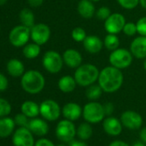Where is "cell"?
<instances>
[{
  "mask_svg": "<svg viewBox=\"0 0 146 146\" xmlns=\"http://www.w3.org/2000/svg\"><path fill=\"white\" fill-rule=\"evenodd\" d=\"M99 74L100 70L97 66L93 64L86 63L82 64L76 69L74 72V78L78 85L81 87H88L98 81Z\"/></svg>",
  "mask_w": 146,
  "mask_h": 146,
  "instance_id": "3",
  "label": "cell"
},
{
  "mask_svg": "<svg viewBox=\"0 0 146 146\" xmlns=\"http://www.w3.org/2000/svg\"><path fill=\"white\" fill-rule=\"evenodd\" d=\"M106 113L103 105L96 101H90L83 108V117L86 122L97 124L105 119Z\"/></svg>",
  "mask_w": 146,
  "mask_h": 146,
  "instance_id": "4",
  "label": "cell"
},
{
  "mask_svg": "<svg viewBox=\"0 0 146 146\" xmlns=\"http://www.w3.org/2000/svg\"><path fill=\"white\" fill-rule=\"evenodd\" d=\"M77 10L80 17L84 19L92 18L96 12L94 2L90 0H80L78 4Z\"/></svg>",
  "mask_w": 146,
  "mask_h": 146,
  "instance_id": "20",
  "label": "cell"
},
{
  "mask_svg": "<svg viewBox=\"0 0 146 146\" xmlns=\"http://www.w3.org/2000/svg\"><path fill=\"white\" fill-rule=\"evenodd\" d=\"M102 89L99 84H91L87 87L86 90V96L90 101H96L102 95Z\"/></svg>",
  "mask_w": 146,
  "mask_h": 146,
  "instance_id": "29",
  "label": "cell"
},
{
  "mask_svg": "<svg viewBox=\"0 0 146 146\" xmlns=\"http://www.w3.org/2000/svg\"><path fill=\"white\" fill-rule=\"evenodd\" d=\"M35 146H55L54 143L47 138H40L36 141Z\"/></svg>",
  "mask_w": 146,
  "mask_h": 146,
  "instance_id": "38",
  "label": "cell"
},
{
  "mask_svg": "<svg viewBox=\"0 0 146 146\" xmlns=\"http://www.w3.org/2000/svg\"><path fill=\"white\" fill-rule=\"evenodd\" d=\"M43 2H44V0H28L29 6L33 8H37L43 4Z\"/></svg>",
  "mask_w": 146,
  "mask_h": 146,
  "instance_id": "40",
  "label": "cell"
},
{
  "mask_svg": "<svg viewBox=\"0 0 146 146\" xmlns=\"http://www.w3.org/2000/svg\"><path fill=\"white\" fill-rule=\"evenodd\" d=\"M137 34L142 36H146V17H143L136 23Z\"/></svg>",
  "mask_w": 146,
  "mask_h": 146,
  "instance_id": "36",
  "label": "cell"
},
{
  "mask_svg": "<svg viewBox=\"0 0 146 146\" xmlns=\"http://www.w3.org/2000/svg\"><path fill=\"white\" fill-rule=\"evenodd\" d=\"M46 80L44 76L38 70H29L22 76L21 85L23 90L31 95L41 92L45 87Z\"/></svg>",
  "mask_w": 146,
  "mask_h": 146,
  "instance_id": "2",
  "label": "cell"
},
{
  "mask_svg": "<svg viewBox=\"0 0 146 146\" xmlns=\"http://www.w3.org/2000/svg\"><path fill=\"white\" fill-rule=\"evenodd\" d=\"M55 133L58 139L61 142L70 143L75 138V136L77 135V128L73 121L64 119L58 123Z\"/></svg>",
  "mask_w": 146,
  "mask_h": 146,
  "instance_id": "6",
  "label": "cell"
},
{
  "mask_svg": "<svg viewBox=\"0 0 146 146\" xmlns=\"http://www.w3.org/2000/svg\"><path fill=\"white\" fill-rule=\"evenodd\" d=\"M139 137H140V140L144 143L146 144V127H143L141 130H140V132H139Z\"/></svg>",
  "mask_w": 146,
  "mask_h": 146,
  "instance_id": "43",
  "label": "cell"
},
{
  "mask_svg": "<svg viewBox=\"0 0 146 146\" xmlns=\"http://www.w3.org/2000/svg\"><path fill=\"white\" fill-rule=\"evenodd\" d=\"M30 38V29L23 24L13 28L9 35L10 42L16 47L24 46Z\"/></svg>",
  "mask_w": 146,
  "mask_h": 146,
  "instance_id": "8",
  "label": "cell"
},
{
  "mask_svg": "<svg viewBox=\"0 0 146 146\" xmlns=\"http://www.w3.org/2000/svg\"><path fill=\"white\" fill-rule=\"evenodd\" d=\"M8 0H0V5H4L7 3Z\"/></svg>",
  "mask_w": 146,
  "mask_h": 146,
  "instance_id": "46",
  "label": "cell"
},
{
  "mask_svg": "<svg viewBox=\"0 0 146 146\" xmlns=\"http://www.w3.org/2000/svg\"><path fill=\"white\" fill-rule=\"evenodd\" d=\"M12 143L14 146H35L32 131L28 127L18 128L13 134Z\"/></svg>",
  "mask_w": 146,
  "mask_h": 146,
  "instance_id": "13",
  "label": "cell"
},
{
  "mask_svg": "<svg viewBox=\"0 0 146 146\" xmlns=\"http://www.w3.org/2000/svg\"><path fill=\"white\" fill-rule=\"evenodd\" d=\"M7 71L13 78L22 77L25 72V66L21 60L17 58H12L7 63Z\"/></svg>",
  "mask_w": 146,
  "mask_h": 146,
  "instance_id": "22",
  "label": "cell"
},
{
  "mask_svg": "<svg viewBox=\"0 0 146 146\" xmlns=\"http://www.w3.org/2000/svg\"><path fill=\"white\" fill-rule=\"evenodd\" d=\"M70 146H88V144L84 140H75L73 139L71 142L69 143Z\"/></svg>",
  "mask_w": 146,
  "mask_h": 146,
  "instance_id": "41",
  "label": "cell"
},
{
  "mask_svg": "<svg viewBox=\"0 0 146 146\" xmlns=\"http://www.w3.org/2000/svg\"><path fill=\"white\" fill-rule=\"evenodd\" d=\"M63 60L64 64L72 69H77L83 64L82 54L74 48H68L63 53Z\"/></svg>",
  "mask_w": 146,
  "mask_h": 146,
  "instance_id": "15",
  "label": "cell"
},
{
  "mask_svg": "<svg viewBox=\"0 0 146 146\" xmlns=\"http://www.w3.org/2000/svg\"><path fill=\"white\" fill-rule=\"evenodd\" d=\"M19 19L23 25H24L29 29H31L35 25V17L34 12L28 8H25L20 11Z\"/></svg>",
  "mask_w": 146,
  "mask_h": 146,
  "instance_id": "25",
  "label": "cell"
},
{
  "mask_svg": "<svg viewBox=\"0 0 146 146\" xmlns=\"http://www.w3.org/2000/svg\"><path fill=\"white\" fill-rule=\"evenodd\" d=\"M93 134V129L89 122L81 123L77 128V135L81 140H88L91 137Z\"/></svg>",
  "mask_w": 146,
  "mask_h": 146,
  "instance_id": "27",
  "label": "cell"
},
{
  "mask_svg": "<svg viewBox=\"0 0 146 146\" xmlns=\"http://www.w3.org/2000/svg\"><path fill=\"white\" fill-rule=\"evenodd\" d=\"M116 1L122 8L128 11L135 9L140 4V0H116Z\"/></svg>",
  "mask_w": 146,
  "mask_h": 146,
  "instance_id": "31",
  "label": "cell"
},
{
  "mask_svg": "<svg viewBox=\"0 0 146 146\" xmlns=\"http://www.w3.org/2000/svg\"><path fill=\"white\" fill-rule=\"evenodd\" d=\"M63 56L60 55L56 51H47L43 55L42 58V64L43 67L52 74H56L58 73L64 65Z\"/></svg>",
  "mask_w": 146,
  "mask_h": 146,
  "instance_id": "7",
  "label": "cell"
},
{
  "mask_svg": "<svg viewBox=\"0 0 146 146\" xmlns=\"http://www.w3.org/2000/svg\"><path fill=\"white\" fill-rule=\"evenodd\" d=\"M126 21L121 13H112L109 17L104 21V29L108 34L118 35L123 30Z\"/></svg>",
  "mask_w": 146,
  "mask_h": 146,
  "instance_id": "11",
  "label": "cell"
},
{
  "mask_svg": "<svg viewBox=\"0 0 146 146\" xmlns=\"http://www.w3.org/2000/svg\"><path fill=\"white\" fill-rule=\"evenodd\" d=\"M15 123L16 125H19L20 127H28L29 120V117L26 116L24 113H17L15 116Z\"/></svg>",
  "mask_w": 146,
  "mask_h": 146,
  "instance_id": "35",
  "label": "cell"
},
{
  "mask_svg": "<svg viewBox=\"0 0 146 146\" xmlns=\"http://www.w3.org/2000/svg\"><path fill=\"white\" fill-rule=\"evenodd\" d=\"M140 5L146 10V0H140Z\"/></svg>",
  "mask_w": 146,
  "mask_h": 146,
  "instance_id": "45",
  "label": "cell"
},
{
  "mask_svg": "<svg viewBox=\"0 0 146 146\" xmlns=\"http://www.w3.org/2000/svg\"><path fill=\"white\" fill-rule=\"evenodd\" d=\"M133 60V55L131 51L125 48H117L111 52L108 61L110 65L116 67L119 70L128 68Z\"/></svg>",
  "mask_w": 146,
  "mask_h": 146,
  "instance_id": "5",
  "label": "cell"
},
{
  "mask_svg": "<svg viewBox=\"0 0 146 146\" xmlns=\"http://www.w3.org/2000/svg\"><path fill=\"white\" fill-rule=\"evenodd\" d=\"M122 32L127 35V36H134L136 34H137V25L134 23H125Z\"/></svg>",
  "mask_w": 146,
  "mask_h": 146,
  "instance_id": "34",
  "label": "cell"
},
{
  "mask_svg": "<svg viewBox=\"0 0 146 146\" xmlns=\"http://www.w3.org/2000/svg\"><path fill=\"white\" fill-rule=\"evenodd\" d=\"M102 127H103L104 131L108 135L116 137L121 133L123 125H122L120 119H119L115 117H113V116H108L103 119Z\"/></svg>",
  "mask_w": 146,
  "mask_h": 146,
  "instance_id": "14",
  "label": "cell"
},
{
  "mask_svg": "<svg viewBox=\"0 0 146 146\" xmlns=\"http://www.w3.org/2000/svg\"><path fill=\"white\" fill-rule=\"evenodd\" d=\"M83 45L85 51L91 54H96L100 52L104 46L103 40L94 35H87L85 40L83 41Z\"/></svg>",
  "mask_w": 146,
  "mask_h": 146,
  "instance_id": "18",
  "label": "cell"
},
{
  "mask_svg": "<svg viewBox=\"0 0 146 146\" xmlns=\"http://www.w3.org/2000/svg\"><path fill=\"white\" fill-rule=\"evenodd\" d=\"M9 85V81L7 78L3 74V73L0 72V92H3L7 90Z\"/></svg>",
  "mask_w": 146,
  "mask_h": 146,
  "instance_id": "37",
  "label": "cell"
},
{
  "mask_svg": "<svg viewBox=\"0 0 146 146\" xmlns=\"http://www.w3.org/2000/svg\"><path fill=\"white\" fill-rule=\"evenodd\" d=\"M11 106L10 102L3 98H0V117H5L11 113Z\"/></svg>",
  "mask_w": 146,
  "mask_h": 146,
  "instance_id": "32",
  "label": "cell"
},
{
  "mask_svg": "<svg viewBox=\"0 0 146 146\" xmlns=\"http://www.w3.org/2000/svg\"><path fill=\"white\" fill-rule=\"evenodd\" d=\"M57 146H66L65 144H64V143H60V144H58Z\"/></svg>",
  "mask_w": 146,
  "mask_h": 146,
  "instance_id": "48",
  "label": "cell"
},
{
  "mask_svg": "<svg viewBox=\"0 0 146 146\" xmlns=\"http://www.w3.org/2000/svg\"><path fill=\"white\" fill-rule=\"evenodd\" d=\"M143 69H144V70H145V71H146V58H144V61H143Z\"/></svg>",
  "mask_w": 146,
  "mask_h": 146,
  "instance_id": "47",
  "label": "cell"
},
{
  "mask_svg": "<svg viewBox=\"0 0 146 146\" xmlns=\"http://www.w3.org/2000/svg\"><path fill=\"white\" fill-rule=\"evenodd\" d=\"M108 146H130V145L122 140H115V141L112 142Z\"/></svg>",
  "mask_w": 146,
  "mask_h": 146,
  "instance_id": "42",
  "label": "cell"
},
{
  "mask_svg": "<svg viewBox=\"0 0 146 146\" xmlns=\"http://www.w3.org/2000/svg\"><path fill=\"white\" fill-rule=\"evenodd\" d=\"M61 113L62 110L58 103L53 100H45L40 105V114L47 121L57 120Z\"/></svg>",
  "mask_w": 146,
  "mask_h": 146,
  "instance_id": "9",
  "label": "cell"
},
{
  "mask_svg": "<svg viewBox=\"0 0 146 146\" xmlns=\"http://www.w3.org/2000/svg\"><path fill=\"white\" fill-rule=\"evenodd\" d=\"M16 123L11 118L5 117L0 119V137H7L14 131Z\"/></svg>",
  "mask_w": 146,
  "mask_h": 146,
  "instance_id": "23",
  "label": "cell"
},
{
  "mask_svg": "<svg viewBox=\"0 0 146 146\" xmlns=\"http://www.w3.org/2000/svg\"><path fill=\"white\" fill-rule=\"evenodd\" d=\"M130 51L134 58L144 59L146 58V36L136 37L130 45Z\"/></svg>",
  "mask_w": 146,
  "mask_h": 146,
  "instance_id": "16",
  "label": "cell"
},
{
  "mask_svg": "<svg viewBox=\"0 0 146 146\" xmlns=\"http://www.w3.org/2000/svg\"><path fill=\"white\" fill-rule=\"evenodd\" d=\"M30 36L32 40L40 45H45L51 37V29L45 23L35 24L30 29Z\"/></svg>",
  "mask_w": 146,
  "mask_h": 146,
  "instance_id": "10",
  "label": "cell"
},
{
  "mask_svg": "<svg viewBox=\"0 0 146 146\" xmlns=\"http://www.w3.org/2000/svg\"><path fill=\"white\" fill-rule=\"evenodd\" d=\"M0 29H1V28H0Z\"/></svg>",
  "mask_w": 146,
  "mask_h": 146,
  "instance_id": "50",
  "label": "cell"
},
{
  "mask_svg": "<svg viewBox=\"0 0 146 146\" xmlns=\"http://www.w3.org/2000/svg\"><path fill=\"white\" fill-rule=\"evenodd\" d=\"M62 114L64 119L70 121H75L83 115V108L76 102H68L64 105L62 108Z\"/></svg>",
  "mask_w": 146,
  "mask_h": 146,
  "instance_id": "17",
  "label": "cell"
},
{
  "mask_svg": "<svg viewBox=\"0 0 146 146\" xmlns=\"http://www.w3.org/2000/svg\"><path fill=\"white\" fill-rule=\"evenodd\" d=\"M23 53L25 56V58H27L29 59H34V58H37L40 55V46L35 43V42L26 44L23 46Z\"/></svg>",
  "mask_w": 146,
  "mask_h": 146,
  "instance_id": "26",
  "label": "cell"
},
{
  "mask_svg": "<svg viewBox=\"0 0 146 146\" xmlns=\"http://www.w3.org/2000/svg\"><path fill=\"white\" fill-rule=\"evenodd\" d=\"M90 1H92V2H99V1H101V0H90Z\"/></svg>",
  "mask_w": 146,
  "mask_h": 146,
  "instance_id": "49",
  "label": "cell"
},
{
  "mask_svg": "<svg viewBox=\"0 0 146 146\" xmlns=\"http://www.w3.org/2000/svg\"><path fill=\"white\" fill-rule=\"evenodd\" d=\"M97 82L103 92L114 93L121 88L124 82V76L121 70L109 65L100 70Z\"/></svg>",
  "mask_w": 146,
  "mask_h": 146,
  "instance_id": "1",
  "label": "cell"
},
{
  "mask_svg": "<svg viewBox=\"0 0 146 146\" xmlns=\"http://www.w3.org/2000/svg\"><path fill=\"white\" fill-rule=\"evenodd\" d=\"M28 128L32 131L33 134L39 137H43L46 135L49 131V126L46 119L39 118H34L33 119L29 120Z\"/></svg>",
  "mask_w": 146,
  "mask_h": 146,
  "instance_id": "19",
  "label": "cell"
},
{
  "mask_svg": "<svg viewBox=\"0 0 146 146\" xmlns=\"http://www.w3.org/2000/svg\"><path fill=\"white\" fill-rule=\"evenodd\" d=\"M132 146H146V144L143 143L142 141H137L132 144Z\"/></svg>",
  "mask_w": 146,
  "mask_h": 146,
  "instance_id": "44",
  "label": "cell"
},
{
  "mask_svg": "<svg viewBox=\"0 0 146 146\" xmlns=\"http://www.w3.org/2000/svg\"><path fill=\"white\" fill-rule=\"evenodd\" d=\"M111 14L112 12L108 6H102L96 11V17L101 21H106Z\"/></svg>",
  "mask_w": 146,
  "mask_h": 146,
  "instance_id": "33",
  "label": "cell"
},
{
  "mask_svg": "<svg viewBox=\"0 0 146 146\" xmlns=\"http://www.w3.org/2000/svg\"><path fill=\"white\" fill-rule=\"evenodd\" d=\"M104 46L109 50V51H113L119 46V38L118 37L117 35L114 34H108L103 40Z\"/></svg>",
  "mask_w": 146,
  "mask_h": 146,
  "instance_id": "28",
  "label": "cell"
},
{
  "mask_svg": "<svg viewBox=\"0 0 146 146\" xmlns=\"http://www.w3.org/2000/svg\"><path fill=\"white\" fill-rule=\"evenodd\" d=\"M103 108H104V111L107 116H111L114 111V106L112 102H106L103 105Z\"/></svg>",
  "mask_w": 146,
  "mask_h": 146,
  "instance_id": "39",
  "label": "cell"
},
{
  "mask_svg": "<svg viewBox=\"0 0 146 146\" xmlns=\"http://www.w3.org/2000/svg\"><path fill=\"white\" fill-rule=\"evenodd\" d=\"M120 121L126 129L136 131L141 128L143 125L142 116L136 111L126 110L122 113L120 116Z\"/></svg>",
  "mask_w": 146,
  "mask_h": 146,
  "instance_id": "12",
  "label": "cell"
},
{
  "mask_svg": "<svg viewBox=\"0 0 146 146\" xmlns=\"http://www.w3.org/2000/svg\"><path fill=\"white\" fill-rule=\"evenodd\" d=\"M22 113L29 118H35L40 114V106L32 101H26L22 104Z\"/></svg>",
  "mask_w": 146,
  "mask_h": 146,
  "instance_id": "24",
  "label": "cell"
},
{
  "mask_svg": "<svg viewBox=\"0 0 146 146\" xmlns=\"http://www.w3.org/2000/svg\"><path fill=\"white\" fill-rule=\"evenodd\" d=\"M78 84L74 76L65 75L59 78L58 82V87L63 93H71L75 90Z\"/></svg>",
  "mask_w": 146,
  "mask_h": 146,
  "instance_id": "21",
  "label": "cell"
},
{
  "mask_svg": "<svg viewBox=\"0 0 146 146\" xmlns=\"http://www.w3.org/2000/svg\"><path fill=\"white\" fill-rule=\"evenodd\" d=\"M86 37V31L82 27H76L71 31V38L77 42H83Z\"/></svg>",
  "mask_w": 146,
  "mask_h": 146,
  "instance_id": "30",
  "label": "cell"
}]
</instances>
